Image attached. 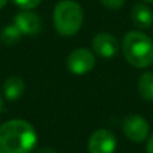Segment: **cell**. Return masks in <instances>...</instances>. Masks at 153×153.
Wrapping results in <instances>:
<instances>
[{
  "label": "cell",
  "instance_id": "obj_6",
  "mask_svg": "<svg viewBox=\"0 0 153 153\" xmlns=\"http://www.w3.org/2000/svg\"><path fill=\"white\" fill-rule=\"evenodd\" d=\"M117 148V138L109 129H97L91 133L87 141L89 153H114Z\"/></svg>",
  "mask_w": 153,
  "mask_h": 153
},
{
  "label": "cell",
  "instance_id": "obj_12",
  "mask_svg": "<svg viewBox=\"0 0 153 153\" xmlns=\"http://www.w3.org/2000/svg\"><path fill=\"white\" fill-rule=\"evenodd\" d=\"M22 32L15 24H8L0 32V40L5 46H13L22 39Z\"/></svg>",
  "mask_w": 153,
  "mask_h": 153
},
{
  "label": "cell",
  "instance_id": "obj_13",
  "mask_svg": "<svg viewBox=\"0 0 153 153\" xmlns=\"http://www.w3.org/2000/svg\"><path fill=\"white\" fill-rule=\"evenodd\" d=\"M40 1L42 0H13V3L22 10H34L40 4Z\"/></svg>",
  "mask_w": 153,
  "mask_h": 153
},
{
  "label": "cell",
  "instance_id": "obj_11",
  "mask_svg": "<svg viewBox=\"0 0 153 153\" xmlns=\"http://www.w3.org/2000/svg\"><path fill=\"white\" fill-rule=\"evenodd\" d=\"M137 89L140 95L144 100L153 102V73L152 71H145L144 74L140 75Z\"/></svg>",
  "mask_w": 153,
  "mask_h": 153
},
{
  "label": "cell",
  "instance_id": "obj_19",
  "mask_svg": "<svg viewBox=\"0 0 153 153\" xmlns=\"http://www.w3.org/2000/svg\"><path fill=\"white\" fill-rule=\"evenodd\" d=\"M144 1H148V3H153V0H144Z\"/></svg>",
  "mask_w": 153,
  "mask_h": 153
},
{
  "label": "cell",
  "instance_id": "obj_18",
  "mask_svg": "<svg viewBox=\"0 0 153 153\" xmlns=\"http://www.w3.org/2000/svg\"><path fill=\"white\" fill-rule=\"evenodd\" d=\"M3 110V98H1V94H0V113Z\"/></svg>",
  "mask_w": 153,
  "mask_h": 153
},
{
  "label": "cell",
  "instance_id": "obj_2",
  "mask_svg": "<svg viewBox=\"0 0 153 153\" xmlns=\"http://www.w3.org/2000/svg\"><path fill=\"white\" fill-rule=\"evenodd\" d=\"M122 53L133 67L146 69L153 65V40L141 31H130L122 39Z\"/></svg>",
  "mask_w": 153,
  "mask_h": 153
},
{
  "label": "cell",
  "instance_id": "obj_5",
  "mask_svg": "<svg viewBox=\"0 0 153 153\" xmlns=\"http://www.w3.org/2000/svg\"><path fill=\"white\" fill-rule=\"evenodd\" d=\"M149 130H151L149 122L138 114H130L125 117L122 121V132L125 137L132 143L138 144L146 140V137L149 136Z\"/></svg>",
  "mask_w": 153,
  "mask_h": 153
},
{
  "label": "cell",
  "instance_id": "obj_4",
  "mask_svg": "<svg viewBox=\"0 0 153 153\" xmlns=\"http://www.w3.org/2000/svg\"><path fill=\"white\" fill-rule=\"evenodd\" d=\"M66 66L69 71L75 75L87 74L95 66V55L87 48H75L67 56Z\"/></svg>",
  "mask_w": 153,
  "mask_h": 153
},
{
  "label": "cell",
  "instance_id": "obj_7",
  "mask_svg": "<svg viewBox=\"0 0 153 153\" xmlns=\"http://www.w3.org/2000/svg\"><path fill=\"white\" fill-rule=\"evenodd\" d=\"M93 50L101 58H113L120 50V43L114 35L109 32H100L93 38Z\"/></svg>",
  "mask_w": 153,
  "mask_h": 153
},
{
  "label": "cell",
  "instance_id": "obj_14",
  "mask_svg": "<svg viewBox=\"0 0 153 153\" xmlns=\"http://www.w3.org/2000/svg\"><path fill=\"white\" fill-rule=\"evenodd\" d=\"M100 1L102 3V4L105 5L108 10L116 11V10H120V8L125 4V1H126V0H100Z\"/></svg>",
  "mask_w": 153,
  "mask_h": 153
},
{
  "label": "cell",
  "instance_id": "obj_9",
  "mask_svg": "<svg viewBox=\"0 0 153 153\" xmlns=\"http://www.w3.org/2000/svg\"><path fill=\"white\" fill-rule=\"evenodd\" d=\"M132 22L137 28L145 30L153 24V11L148 5L144 4H136L130 12Z\"/></svg>",
  "mask_w": 153,
  "mask_h": 153
},
{
  "label": "cell",
  "instance_id": "obj_15",
  "mask_svg": "<svg viewBox=\"0 0 153 153\" xmlns=\"http://www.w3.org/2000/svg\"><path fill=\"white\" fill-rule=\"evenodd\" d=\"M146 153H153V134L149 137L148 144H146Z\"/></svg>",
  "mask_w": 153,
  "mask_h": 153
},
{
  "label": "cell",
  "instance_id": "obj_3",
  "mask_svg": "<svg viewBox=\"0 0 153 153\" xmlns=\"http://www.w3.org/2000/svg\"><path fill=\"white\" fill-rule=\"evenodd\" d=\"M53 23L62 36H74L83 23V10L76 1L61 0L53 12Z\"/></svg>",
  "mask_w": 153,
  "mask_h": 153
},
{
  "label": "cell",
  "instance_id": "obj_17",
  "mask_svg": "<svg viewBox=\"0 0 153 153\" xmlns=\"http://www.w3.org/2000/svg\"><path fill=\"white\" fill-rule=\"evenodd\" d=\"M7 1H8V0H0V10L5 7V4H7Z\"/></svg>",
  "mask_w": 153,
  "mask_h": 153
},
{
  "label": "cell",
  "instance_id": "obj_1",
  "mask_svg": "<svg viewBox=\"0 0 153 153\" xmlns=\"http://www.w3.org/2000/svg\"><path fill=\"white\" fill-rule=\"evenodd\" d=\"M36 141V130L26 120L15 118L0 125V153H30Z\"/></svg>",
  "mask_w": 153,
  "mask_h": 153
},
{
  "label": "cell",
  "instance_id": "obj_16",
  "mask_svg": "<svg viewBox=\"0 0 153 153\" xmlns=\"http://www.w3.org/2000/svg\"><path fill=\"white\" fill-rule=\"evenodd\" d=\"M36 153H58V152L54 151V149H51V148H42V149H39Z\"/></svg>",
  "mask_w": 153,
  "mask_h": 153
},
{
  "label": "cell",
  "instance_id": "obj_10",
  "mask_svg": "<svg viewBox=\"0 0 153 153\" xmlns=\"http://www.w3.org/2000/svg\"><path fill=\"white\" fill-rule=\"evenodd\" d=\"M24 87L26 85L20 76H8L3 83V94L8 101H16L23 95Z\"/></svg>",
  "mask_w": 153,
  "mask_h": 153
},
{
  "label": "cell",
  "instance_id": "obj_8",
  "mask_svg": "<svg viewBox=\"0 0 153 153\" xmlns=\"http://www.w3.org/2000/svg\"><path fill=\"white\" fill-rule=\"evenodd\" d=\"M16 27L20 30L23 35H36L42 30V20L40 16L36 12L30 10H23L15 16V22H13Z\"/></svg>",
  "mask_w": 153,
  "mask_h": 153
}]
</instances>
